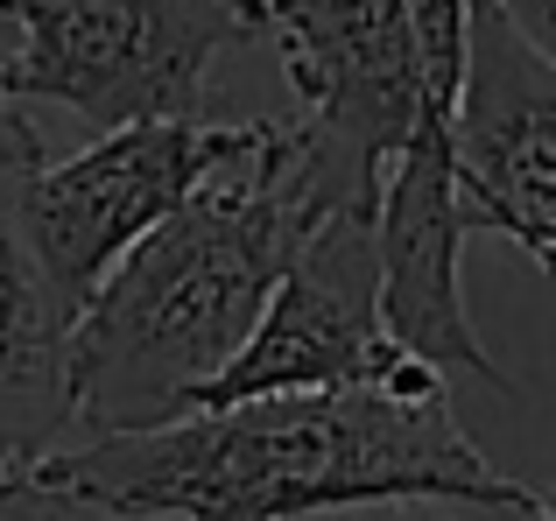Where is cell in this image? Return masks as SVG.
<instances>
[{"mask_svg": "<svg viewBox=\"0 0 556 521\" xmlns=\"http://www.w3.org/2000/svg\"><path fill=\"white\" fill-rule=\"evenodd\" d=\"M22 480L169 521H317L402 500L529 521L535 508V486L493 472L458 430L444 381L303 387L190 409L155 430L64 444Z\"/></svg>", "mask_w": 556, "mask_h": 521, "instance_id": "6da1fadb", "label": "cell"}, {"mask_svg": "<svg viewBox=\"0 0 556 521\" xmlns=\"http://www.w3.org/2000/svg\"><path fill=\"white\" fill-rule=\"evenodd\" d=\"M0 22H8V14H0Z\"/></svg>", "mask_w": 556, "mask_h": 521, "instance_id": "9a60e30c", "label": "cell"}, {"mask_svg": "<svg viewBox=\"0 0 556 521\" xmlns=\"http://www.w3.org/2000/svg\"><path fill=\"white\" fill-rule=\"evenodd\" d=\"M501 14L549 56V64H556V0H501Z\"/></svg>", "mask_w": 556, "mask_h": 521, "instance_id": "30bf717a", "label": "cell"}, {"mask_svg": "<svg viewBox=\"0 0 556 521\" xmlns=\"http://www.w3.org/2000/svg\"><path fill=\"white\" fill-rule=\"evenodd\" d=\"M36 163H42V135H36V120H28L14 99H0V183L22 177V169H36Z\"/></svg>", "mask_w": 556, "mask_h": 521, "instance_id": "9c48e42d", "label": "cell"}, {"mask_svg": "<svg viewBox=\"0 0 556 521\" xmlns=\"http://www.w3.org/2000/svg\"><path fill=\"white\" fill-rule=\"evenodd\" d=\"M14 42L0 99L64 106L92 127L204 120V78L261 36L254 0H0Z\"/></svg>", "mask_w": 556, "mask_h": 521, "instance_id": "3957f363", "label": "cell"}, {"mask_svg": "<svg viewBox=\"0 0 556 521\" xmlns=\"http://www.w3.org/2000/svg\"><path fill=\"white\" fill-rule=\"evenodd\" d=\"M317 521H339V514H317Z\"/></svg>", "mask_w": 556, "mask_h": 521, "instance_id": "5bb4252c", "label": "cell"}, {"mask_svg": "<svg viewBox=\"0 0 556 521\" xmlns=\"http://www.w3.org/2000/svg\"><path fill=\"white\" fill-rule=\"evenodd\" d=\"M458 212L465 233H501L529 260H556V64L501 14L472 0L458 85Z\"/></svg>", "mask_w": 556, "mask_h": 521, "instance_id": "8992f818", "label": "cell"}, {"mask_svg": "<svg viewBox=\"0 0 556 521\" xmlns=\"http://www.w3.org/2000/svg\"><path fill=\"white\" fill-rule=\"evenodd\" d=\"M71 303L28 254L14 212L0 205V486L64 452L71 416Z\"/></svg>", "mask_w": 556, "mask_h": 521, "instance_id": "52a82bcc", "label": "cell"}, {"mask_svg": "<svg viewBox=\"0 0 556 521\" xmlns=\"http://www.w3.org/2000/svg\"><path fill=\"white\" fill-rule=\"evenodd\" d=\"M380 205H339L296 247L289 275L275 282L254 339L232 353V367L198 395V409L254 395H303V387H402L437 381L430 367L402 353L380 325Z\"/></svg>", "mask_w": 556, "mask_h": 521, "instance_id": "5b68a950", "label": "cell"}, {"mask_svg": "<svg viewBox=\"0 0 556 521\" xmlns=\"http://www.w3.org/2000/svg\"><path fill=\"white\" fill-rule=\"evenodd\" d=\"M529 521H556V486H549V494H535V508H529Z\"/></svg>", "mask_w": 556, "mask_h": 521, "instance_id": "7c38bea8", "label": "cell"}, {"mask_svg": "<svg viewBox=\"0 0 556 521\" xmlns=\"http://www.w3.org/2000/svg\"><path fill=\"white\" fill-rule=\"evenodd\" d=\"M247 127V120H240ZM240 127L218 120H135L106 127L92 149L8 177V212L22 226L28 254L42 260L64 303L78 310L99 282L113 275V260H127L169 212L240 149Z\"/></svg>", "mask_w": 556, "mask_h": 521, "instance_id": "277c9868", "label": "cell"}, {"mask_svg": "<svg viewBox=\"0 0 556 521\" xmlns=\"http://www.w3.org/2000/svg\"><path fill=\"white\" fill-rule=\"evenodd\" d=\"M367 521H465L451 500H402V508H367Z\"/></svg>", "mask_w": 556, "mask_h": 521, "instance_id": "8fae6325", "label": "cell"}, {"mask_svg": "<svg viewBox=\"0 0 556 521\" xmlns=\"http://www.w3.org/2000/svg\"><path fill=\"white\" fill-rule=\"evenodd\" d=\"M353 191L311 135L289 120H247L240 149L155 226L71 317V416L85 437L155 430L198 409L268 310L296 247Z\"/></svg>", "mask_w": 556, "mask_h": 521, "instance_id": "7a4b0ae2", "label": "cell"}, {"mask_svg": "<svg viewBox=\"0 0 556 521\" xmlns=\"http://www.w3.org/2000/svg\"><path fill=\"white\" fill-rule=\"evenodd\" d=\"M0 521H169V514H135V508L85 500V494H71V486L8 480V486H0Z\"/></svg>", "mask_w": 556, "mask_h": 521, "instance_id": "ba28073f", "label": "cell"}, {"mask_svg": "<svg viewBox=\"0 0 556 521\" xmlns=\"http://www.w3.org/2000/svg\"><path fill=\"white\" fill-rule=\"evenodd\" d=\"M543 275H549V282H556V260H549V268H543Z\"/></svg>", "mask_w": 556, "mask_h": 521, "instance_id": "4fadbf2b", "label": "cell"}]
</instances>
